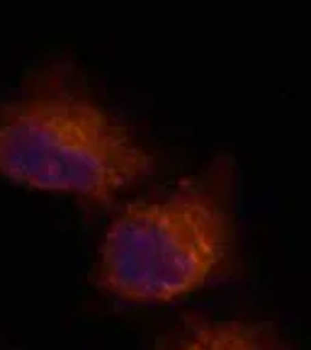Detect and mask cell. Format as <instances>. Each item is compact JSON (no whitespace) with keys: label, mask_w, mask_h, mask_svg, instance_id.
I'll return each instance as SVG.
<instances>
[{"label":"cell","mask_w":311,"mask_h":350,"mask_svg":"<svg viewBox=\"0 0 311 350\" xmlns=\"http://www.w3.org/2000/svg\"><path fill=\"white\" fill-rule=\"evenodd\" d=\"M236 260L234 170L217 161L161 200L126 207L105 234L95 280L124 301L161 304L226 278Z\"/></svg>","instance_id":"1"},{"label":"cell","mask_w":311,"mask_h":350,"mask_svg":"<svg viewBox=\"0 0 311 350\" xmlns=\"http://www.w3.org/2000/svg\"><path fill=\"white\" fill-rule=\"evenodd\" d=\"M153 170L141 142L85 88L34 83L0 107V175L107 202Z\"/></svg>","instance_id":"2"},{"label":"cell","mask_w":311,"mask_h":350,"mask_svg":"<svg viewBox=\"0 0 311 350\" xmlns=\"http://www.w3.org/2000/svg\"><path fill=\"white\" fill-rule=\"evenodd\" d=\"M156 350H290L275 328L241 319H187Z\"/></svg>","instance_id":"3"}]
</instances>
